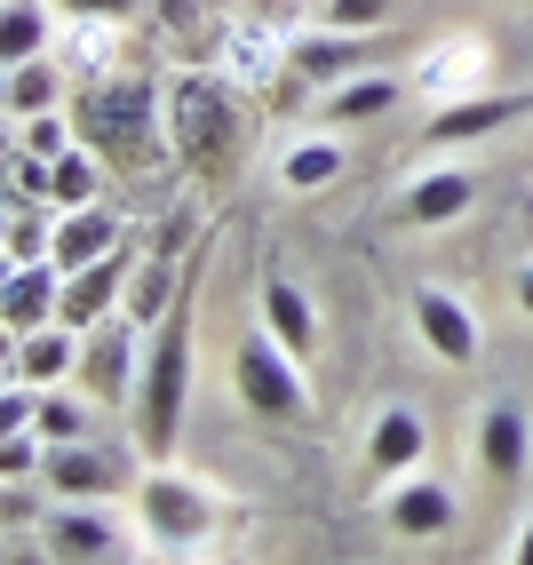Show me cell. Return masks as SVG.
I'll return each mask as SVG.
<instances>
[{
  "label": "cell",
  "mask_w": 533,
  "mask_h": 565,
  "mask_svg": "<svg viewBox=\"0 0 533 565\" xmlns=\"http://www.w3.org/2000/svg\"><path fill=\"white\" fill-rule=\"evenodd\" d=\"M351 168V152H342L334 136H302V143H287V160H279V183L287 192H327V183Z\"/></svg>",
  "instance_id": "603a6c76"
},
{
  "label": "cell",
  "mask_w": 533,
  "mask_h": 565,
  "mask_svg": "<svg viewBox=\"0 0 533 565\" xmlns=\"http://www.w3.org/2000/svg\"><path fill=\"white\" fill-rule=\"evenodd\" d=\"M17 143L41 160H64L72 143H81V120H64V111H32V120H17Z\"/></svg>",
  "instance_id": "f1b7e54d"
},
{
  "label": "cell",
  "mask_w": 533,
  "mask_h": 565,
  "mask_svg": "<svg viewBox=\"0 0 533 565\" xmlns=\"http://www.w3.org/2000/svg\"><path fill=\"white\" fill-rule=\"evenodd\" d=\"M525 111H533V96H478V88H470L462 104H446L438 120L423 128V143H438V152H446V143H486V136L518 128Z\"/></svg>",
  "instance_id": "4fadbf2b"
},
{
  "label": "cell",
  "mask_w": 533,
  "mask_h": 565,
  "mask_svg": "<svg viewBox=\"0 0 533 565\" xmlns=\"http://www.w3.org/2000/svg\"><path fill=\"white\" fill-rule=\"evenodd\" d=\"M518 565H533V518H525V534H518V550H510Z\"/></svg>",
  "instance_id": "e575fe53"
},
{
  "label": "cell",
  "mask_w": 533,
  "mask_h": 565,
  "mask_svg": "<svg viewBox=\"0 0 533 565\" xmlns=\"http://www.w3.org/2000/svg\"><path fill=\"white\" fill-rule=\"evenodd\" d=\"M160 104H168V88L160 81H136V72H104V81H88V96H81V143L104 160V168H128V175H143V168H160L175 143H168V128H160Z\"/></svg>",
  "instance_id": "6da1fadb"
},
{
  "label": "cell",
  "mask_w": 533,
  "mask_h": 565,
  "mask_svg": "<svg viewBox=\"0 0 533 565\" xmlns=\"http://www.w3.org/2000/svg\"><path fill=\"white\" fill-rule=\"evenodd\" d=\"M9 374H24L32 391H56L64 374H81V334H72L64 319H56V327L17 334V343H9Z\"/></svg>",
  "instance_id": "e0dca14e"
},
{
  "label": "cell",
  "mask_w": 533,
  "mask_h": 565,
  "mask_svg": "<svg viewBox=\"0 0 533 565\" xmlns=\"http://www.w3.org/2000/svg\"><path fill=\"white\" fill-rule=\"evenodd\" d=\"M319 17L342 24V32H374V24H383V0H327Z\"/></svg>",
  "instance_id": "4dcf8cb0"
},
{
  "label": "cell",
  "mask_w": 533,
  "mask_h": 565,
  "mask_svg": "<svg viewBox=\"0 0 533 565\" xmlns=\"http://www.w3.org/2000/svg\"><path fill=\"white\" fill-rule=\"evenodd\" d=\"M423 455H430V423L414 406H383V414H374V430H366V470L374 478L423 470Z\"/></svg>",
  "instance_id": "2e32d148"
},
{
  "label": "cell",
  "mask_w": 533,
  "mask_h": 565,
  "mask_svg": "<svg viewBox=\"0 0 533 565\" xmlns=\"http://www.w3.org/2000/svg\"><path fill=\"white\" fill-rule=\"evenodd\" d=\"M168 143L183 152V168L223 175L239 160V104H232V88L207 81V72H175L168 81Z\"/></svg>",
  "instance_id": "5b68a950"
},
{
  "label": "cell",
  "mask_w": 533,
  "mask_h": 565,
  "mask_svg": "<svg viewBox=\"0 0 533 565\" xmlns=\"http://www.w3.org/2000/svg\"><path fill=\"white\" fill-rule=\"evenodd\" d=\"M143 334L128 311H111L81 334V391L96 406H136V383H143Z\"/></svg>",
  "instance_id": "8992f818"
},
{
  "label": "cell",
  "mask_w": 533,
  "mask_h": 565,
  "mask_svg": "<svg viewBox=\"0 0 533 565\" xmlns=\"http://www.w3.org/2000/svg\"><path fill=\"white\" fill-rule=\"evenodd\" d=\"M41 550L64 565H96V557H120V525L104 502H64L56 518H41Z\"/></svg>",
  "instance_id": "7c38bea8"
},
{
  "label": "cell",
  "mask_w": 533,
  "mask_h": 565,
  "mask_svg": "<svg viewBox=\"0 0 533 565\" xmlns=\"http://www.w3.org/2000/svg\"><path fill=\"white\" fill-rule=\"evenodd\" d=\"M287 64L302 72V81H334V72H359L366 64V41H359V32H302V41L287 49Z\"/></svg>",
  "instance_id": "7402d4cb"
},
{
  "label": "cell",
  "mask_w": 533,
  "mask_h": 565,
  "mask_svg": "<svg viewBox=\"0 0 533 565\" xmlns=\"http://www.w3.org/2000/svg\"><path fill=\"white\" fill-rule=\"evenodd\" d=\"M64 17H111V24H128L136 17V0H56Z\"/></svg>",
  "instance_id": "1f68e13d"
},
{
  "label": "cell",
  "mask_w": 533,
  "mask_h": 565,
  "mask_svg": "<svg viewBox=\"0 0 533 565\" xmlns=\"http://www.w3.org/2000/svg\"><path fill=\"white\" fill-rule=\"evenodd\" d=\"M136 518H143V542H151V550L200 557V550L223 534V525H232V502H223L207 478H192V470L151 462V478L136 486Z\"/></svg>",
  "instance_id": "3957f363"
},
{
  "label": "cell",
  "mask_w": 533,
  "mask_h": 565,
  "mask_svg": "<svg viewBox=\"0 0 533 565\" xmlns=\"http://www.w3.org/2000/svg\"><path fill=\"white\" fill-rule=\"evenodd\" d=\"M398 96H406V81H391V72H359V81H334V88L319 96V111H327L334 128H359V120L398 111Z\"/></svg>",
  "instance_id": "44dd1931"
},
{
  "label": "cell",
  "mask_w": 533,
  "mask_h": 565,
  "mask_svg": "<svg viewBox=\"0 0 533 565\" xmlns=\"http://www.w3.org/2000/svg\"><path fill=\"white\" fill-rule=\"evenodd\" d=\"M41 478L56 486L64 502H111V494H128V486H136V470L111 455V446H96V438L49 446V455H41Z\"/></svg>",
  "instance_id": "ba28073f"
},
{
  "label": "cell",
  "mask_w": 533,
  "mask_h": 565,
  "mask_svg": "<svg viewBox=\"0 0 533 565\" xmlns=\"http://www.w3.org/2000/svg\"><path fill=\"white\" fill-rule=\"evenodd\" d=\"M470 455H478V470H486L493 486L525 478V462H533V423H525V406H518V398H493V406L478 414Z\"/></svg>",
  "instance_id": "8fae6325"
},
{
  "label": "cell",
  "mask_w": 533,
  "mask_h": 565,
  "mask_svg": "<svg viewBox=\"0 0 533 565\" xmlns=\"http://www.w3.org/2000/svg\"><path fill=\"white\" fill-rule=\"evenodd\" d=\"M263 327H271L295 359H311V351H319V311H311V295H302L287 271L263 279Z\"/></svg>",
  "instance_id": "ffe728a7"
},
{
  "label": "cell",
  "mask_w": 533,
  "mask_h": 565,
  "mask_svg": "<svg viewBox=\"0 0 533 565\" xmlns=\"http://www.w3.org/2000/svg\"><path fill=\"white\" fill-rule=\"evenodd\" d=\"M183 279H192V263H175L168 247H151V255L136 263V279H128V303H120V311H128L136 327H160V319H168V303L183 295Z\"/></svg>",
  "instance_id": "d6986e66"
},
{
  "label": "cell",
  "mask_w": 533,
  "mask_h": 565,
  "mask_svg": "<svg viewBox=\"0 0 533 565\" xmlns=\"http://www.w3.org/2000/svg\"><path fill=\"white\" fill-rule=\"evenodd\" d=\"M24 518L41 525V510H32V494H24V478H9V525H24Z\"/></svg>",
  "instance_id": "d6a6232c"
},
{
  "label": "cell",
  "mask_w": 533,
  "mask_h": 565,
  "mask_svg": "<svg viewBox=\"0 0 533 565\" xmlns=\"http://www.w3.org/2000/svg\"><path fill=\"white\" fill-rule=\"evenodd\" d=\"M0 96H9V120H32V111H56V64H49V56H24V64H9Z\"/></svg>",
  "instance_id": "d4e9b609"
},
{
  "label": "cell",
  "mask_w": 533,
  "mask_h": 565,
  "mask_svg": "<svg viewBox=\"0 0 533 565\" xmlns=\"http://www.w3.org/2000/svg\"><path fill=\"white\" fill-rule=\"evenodd\" d=\"M9 263H56V223L41 200H9Z\"/></svg>",
  "instance_id": "484cf974"
},
{
  "label": "cell",
  "mask_w": 533,
  "mask_h": 565,
  "mask_svg": "<svg viewBox=\"0 0 533 565\" xmlns=\"http://www.w3.org/2000/svg\"><path fill=\"white\" fill-rule=\"evenodd\" d=\"M414 334L446 359V366H478V351H486V327H478V311L462 303V295H446V287H414Z\"/></svg>",
  "instance_id": "9c48e42d"
},
{
  "label": "cell",
  "mask_w": 533,
  "mask_h": 565,
  "mask_svg": "<svg viewBox=\"0 0 533 565\" xmlns=\"http://www.w3.org/2000/svg\"><path fill=\"white\" fill-rule=\"evenodd\" d=\"M136 239H120V247H111V255H96V263H81V271H64V327L72 334H88L96 319H111V311H120L128 303V279H136Z\"/></svg>",
  "instance_id": "52a82bcc"
},
{
  "label": "cell",
  "mask_w": 533,
  "mask_h": 565,
  "mask_svg": "<svg viewBox=\"0 0 533 565\" xmlns=\"http://www.w3.org/2000/svg\"><path fill=\"white\" fill-rule=\"evenodd\" d=\"M49 9H56V0H9V9H0V56H9V64L49 49Z\"/></svg>",
  "instance_id": "cb8c5ba5"
},
{
  "label": "cell",
  "mask_w": 533,
  "mask_h": 565,
  "mask_svg": "<svg viewBox=\"0 0 533 565\" xmlns=\"http://www.w3.org/2000/svg\"><path fill=\"white\" fill-rule=\"evenodd\" d=\"M120 239H128L120 207H104V200H88V207H56V263H64V271H81V263L111 255Z\"/></svg>",
  "instance_id": "ac0fdd59"
},
{
  "label": "cell",
  "mask_w": 533,
  "mask_h": 565,
  "mask_svg": "<svg viewBox=\"0 0 533 565\" xmlns=\"http://www.w3.org/2000/svg\"><path fill=\"white\" fill-rule=\"evenodd\" d=\"M96 152H88V143H72V152L56 160V207H88L96 200Z\"/></svg>",
  "instance_id": "f546056e"
},
{
  "label": "cell",
  "mask_w": 533,
  "mask_h": 565,
  "mask_svg": "<svg viewBox=\"0 0 533 565\" xmlns=\"http://www.w3.org/2000/svg\"><path fill=\"white\" fill-rule=\"evenodd\" d=\"M391 525L406 542H430V534H446L454 525V486L446 478H430V470H406V478H391Z\"/></svg>",
  "instance_id": "9a60e30c"
},
{
  "label": "cell",
  "mask_w": 533,
  "mask_h": 565,
  "mask_svg": "<svg viewBox=\"0 0 533 565\" xmlns=\"http://www.w3.org/2000/svg\"><path fill=\"white\" fill-rule=\"evenodd\" d=\"M64 311V263H9V279H0V327H9V343L32 327H56Z\"/></svg>",
  "instance_id": "30bf717a"
},
{
  "label": "cell",
  "mask_w": 533,
  "mask_h": 565,
  "mask_svg": "<svg viewBox=\"0 0 533 565\" xmlns=\"http://www.w3.org/2000/svg\"><path fill=\"white\" fill-rule=\"evenodd\" d=\"M470 207H478V175L470 168H430V175H414L398 192V215L414 223V232H438V223L470 215Z\"/></svg>",
  "instance_id": "5bb4252c"
},
{
  "label": "cell",
  "mask_w": 533,
  "mask_h": 565,
  "mask_svg": "<svg viewBox=\"0 0 533 565\" xmlns=\"http://www.w3.org/2000/svg\"><path fill=\"white\" fill-rule=\"evenodd\" d=\"M478 41H446L438 56H423L414 64V88H478Z\"/></svg>",
  "instance_id": "4316f807"
},
{
  "label": "cell",
  "mask_w": 533,
  "mask_h": 565,
  "mask_svg": "<svg viewBox=\"0 0 533 565\" xmlns=\"http://www.w3.org/2000/svg\"><path fill=\"white\" fill-rule=\"evenodd\" d=\"M518 311L533 319V263H525V271H518Z\"/></svg>",
  "instance_id": "836d02e7"
},
{
  "label": "cell",
  "mask_w": 533,
  "mask_h": 565,
  "mask_svg": "<svg viewBox=\"0 0 533 565\" xmlns=\"http://www.w3.org/2000/svg\"><path fill=\"white\" fill-rule=\"evenodd\" d=\"M183 398H192V279H183V295L168 303V319L151 327V343H143V383H136V446H143V462L175 455Z\"/></svg>",
  "instance_id": "7a4b0ae2"
},
{
  "label": "cell",
  "mask_w": 533,
  "mask_h": 565,
  "mask_svg": "<svg viewBox=\"0 0 533 565\" xmlns=\"http://www.w3.org/2000/svg\"><path fill=\"white\" fill-rule=\"evenodd\" d=\"M96 398H64V383L56 391H41V438L49 446H64V438H88L96 430V414H88Z\"/></svg>",
  "instance_id": "83f0119b"
},
{
  "label": "cell",
  "mask_w": 533,
  "mask_h": 565,
  "mask_svg": "<svg viewBox=\"0 0 533 565\" xmlns=\"http://www.w3.org/2000/svg\"><path fill=\"white\" fill-rule=\"evenodd\" d=\"M232 398L255 414V423H271V430H302V423H311V374H302V359L279 343L271 327L239 334V351H232Z\"/></svg>",
  "instance_id": "277c9868"
}]
</instances>
